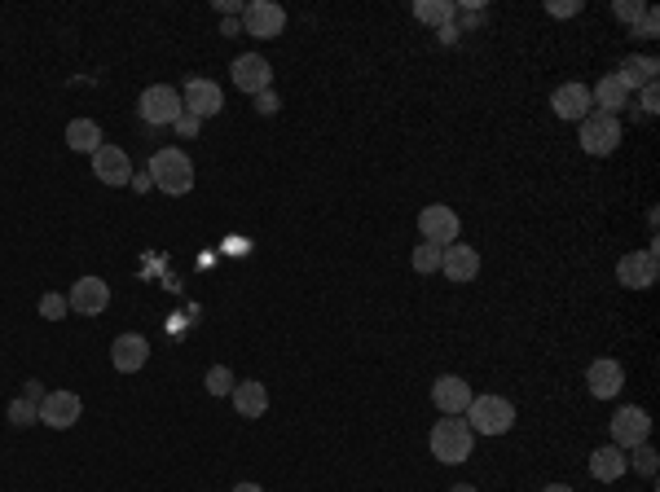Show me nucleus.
<instances>
[{"label": "nucleus", "mask_w": 660, "mask_h": 492, "mask_svg": "<svg viewBox=\"0 0 660 492\" xmlns=\"http://www.w3.org/2000/svg\"><path fill=\"white\" fill-rule=\"evenodd\" d=\"M154 189H163V194L181 198L194 189V163L185 150H176V145H163V150H154V159L146 163Z\"/></svg>", "instance_id": "f257e3e1"}, {"label": "nucleus", "mask_w": 660, "mask_h": 492, "mask_svg": "<svg viewBox=\"0 0 660 492\" xmlns=\"http://www.w3.org/2000/svg\"><path fill=\"white\" fill-rule=\"evenodd\" d=\"M462 422L471 427V435H506L515 427V405L502 396H471Z\"/></svg>", "instance_id": "f03ea898"}, {"label": "nucleus", "mask_w": 660, "mask_h": 492, "mask_svg": "<svg viewBox=\"0 0 660 492\" xmlns=\"http://www.w3.org/2000/svg\"><path fill=\"white\" fill-rule=\"evenodd\" d=\"M471 449H476V435H471V427L462 418H445L432 427V457L445 466H458L467 462Z\"/></svg>", "instance_id": "7ed1b4c3"}, {"label": "nucleus", "mask_w": 660, "mask_h": 492, "mask_svg": "<svg viewBox=\"0 0 660 492\" xmlns=\"http://www.w3.org/2000/svg\"><path fill=\"white\" fill-rule=\"evenodd\" d=\"M181 93H176L172 84H150L146 93H141L137 102V115L150 123V128H163V123H176V115H181Z\"/></svg>", "instance_id": "20e7f679"}, {"label": "nucleus", "mask_w": 660, "mask_h": 492, "mask_svg": "<svg viewBox=\"0 0 660 492\" xmlns=\"http://www.w3.org/2000/svg\"><path fill=\"white\" fill-rule=\"evenodd\" d=\"M577 128H581V150H586V154H599V159H603V154H612L616 145H621V119H612V115L590 110Z\"/></svg>", "instance_id": "39448f33"}, {"label": "nucleus", "mask_w": 660, "mask_h": 492, "mask_svg": "<svg viewBox=\"0 0 660 492\" xmlns=\"http://www.w3.org/2000/svg\"><path fill=\"white\" fill-rule=\"evenodd\" d=\"M242 27L256 40H278L286 31V9L273 0H251V5H242Z\"/></svg>", "instance_id": "423d86ee"}, {"label": "nucleus", "mask_w": 660, "mask_h": 492, "mask_svg": "<svg viewBox=\"0 0 660 492\" xmlns=\"http://www.w3.org/2000/svg\"><path fill=\"white\" fill-rule=\"evenodd\" d=\"M647 435H652V413L638 409V405L616 409V418H612V444L616 449L630 453L634 444H647Z\"/></svg>", "instance_id": "0eeeda50"}, {"label": "nucleus", "mask_w": 660, "mask_h": 492, "mask_svg": "<svg viewBox=\"0 0 660 492\" xmlns=\"http://www.w3.org/2000/svg\"><path fill=\"white\" fill-rule=\"evenodd\" d=\"M418 229H423V242H432V246H449V242H458V211L454 207H445V203H432V207H423L418 211Z\"/></svg>", "instance_id": "6e6552de"}, {"label": "nucleus", "mask_w": 660, "mask_h": 492, "mask_svg": "<svg viewBox=\"0 0 660 492\" xmlns=\"http://www.w3.org/2000/svg\"><path fill=\"white\" fill-rule=\"evenodd\" d=\"M80 413H84V400L75 396V391H49V396L40 400V422L44 427H53V431L75 427Z\"/></svg>", "instance_id": "1a4fd4ad"}, {"label": "nucleus", "mask_w": 660, "mask_h": 492, "mask_svg": "<svg viewBox=\"0 0 660 492\" xmlns=\"http://www.w3.org/2000/svg\"><path fill=\"white\" fill-rule=\"evenodd\" d=\"M471 396H476V391H471L467 378H458V374H440L432 383V405L445 413V418H462L471 405Z\"/></svg>", "instance_id": "9d476101"}, {"label": "nucleus", "mask_w": 660, "mask_h": 492, "mask_svg": "<svg viewBox=\"0 0 660 492\" xmlns=\"http://www.w3.org/2000/svg\"><path fill=\"white\" fill-rule=\"evenodd\" d=\"M616 282H621L625 290H647L652 286L656 282V246L621 255V264H616Z\"/></svg>", "instance_id": "9b49d317"}, {"label": "nucleus", "mask_w": 660, "mask_h": 492, "mask_svg": "<svg viewBox=\"0 0 660 492\" xmlns=\"http://www.w3.org/2000/svg\"><path fill=\"white\" fill-rule=\"evenodd\" d=\"M229 75H234V84L242 88V93H251V97L269 93V84H273V71H269V62H264L260 53H242V58H234Z\"/></svg>", "instance_id": "f8f14e48"}, {"label": "nucleus", "mask_w": 660, "mask_h": 492, "mask_svg": "<svg viewBox=\"0 0 660 492\" xmlns=\"http://www.w3.org/2000/svg\"><path fill=\"white\" fill-rule=\"evenodd\" d=\"M181 106L190 110V115L207 119V115H220V106H225V93H220V84L203 80V75H194V80L181 88Z\"/></svg>", "instance_id": "ddd939ff"}, {"label": "nucleus", "mask_w": 660, "mask_h": 492, "mask_svg": "<svg viewBox=\"0 0 660 492\" xmlns=\"http://www.w3.org/2000/svg\"><path fill=\"white\" fill-rule=\"evenodd\" d=\"M440 273L449 277V282H476L480 273V251L476 246H462V242H449L445 251H440Z\"/></svg>", "instance_id": "4468645a"}, {"label": "nucleus", "mask_w": 660, "mask_h": 492, "mask_svg": "<svg viewBox=\"0 0 660 492\" xmlns=\"http://www.w3.org/2000/svg\"><path fill=\"white\" fill-rule=\"evenodd\" d=\"M71 312H80V317H102L106 304H110V286L102 277H80V282L71 286Z\"/></svg>", "instance_id": "2eb2a0df"}, {"label": "nucleus", "mask_w": 660, "mask_h": 492, "mask_svg": "<svg viewBox=\"0 0 660 492\" xmlns=\"http://www.w3.org/2000/svg\"><path fill=\"white\" fill-rule=\"evenodd\" d=\"M550 110H555L559 119H568V123H581L594 110L590 88L586 84H559L555 93H550Z\"/></svg>", "instance_id": "dca6fc26"}, {"label": "nucleus", "mask_w": 660, "mask_h": 492, "mask_svg": "<svg viewBox=\"0 0 660 492\" xmlns=\"http://www.w3.org/2000/svg\"><path fill=\"white\" fill-rule=\"evenodd\" d=\"M146 361H150V343L141 339V334H119V339L110 343V365H115L119 374H137Z\"/></svg>", "instance_id": "f3484780"}, {"label": "nucleus", "mask_w": 660, "mask_h": 492, "mask_svg": "<svg viewBox=\"0 0 660 492\" xmlns=\"http://www.w3.org/2000/svg\"><path fill=\"white\" fill-rule=\"evenodd\" d=\"M93 176L102 185H128L132 181V163L124 150H115V145H102V150L93 154Z\"/></svg>", "instance_id": "a211bd4d"}, {"label": "nucleus", "mask_w": 660, "mask_h": 492, "mask_svg": "<svg viewBox=\"0 0 660 492\" xmlns=\"http://www.w3.org/2000/svg\"><path fill=\"white\" fill-rule=\"evenodd\" d=\"M586 387H590V396H594V400H612L616 391L625 387V369L603 356V361H594V365L586 369Z\"/></svg>", "instance_id": "6ab92c4d"}, {"label": "nucleus", "mask_w": 660, "mask_h": 492, "mask_svg": "<svg viewBox=\"0 0 660 492\" xmlns=\"http://www.w3.org/2000/svg\"><path fill=\"white\" fill-rule=\"evenodd\" d=\"M590 102L599 106V115H612V119H616L625 106L634 102V93H630V88H625L621 80H616V75H603L599 88H590Z\"/></svg>", "instance_id": "aec40b11"}, {"label": "nucleus", "mask_w": 660, "mask_h": 492, "mask_svg": "<svg viewBox=\"0 0 660 492\" xmlns=\"http://www.w3.org/2000/svg\"><path fill=\"white\" fill-rule=\"evenodd\" d=\"M630 466H625V449H616V444H603V449L590 453V475L599 479V484H616Z\"/></svg>", "instance_id": "412c9836"}, {"label": "nucleus", "mask_w": 660, "mask_h": 492, "mask_svg": "<svg viewBox=\"0 0 660 492\" xmlns=\"http://www.w3.org/2000/svg\"><path fill=\"white\" fill-rule=\"evenodd\" d=\"M229 400H234V409L242 413V418H260L264 409H269V391H264V383H234V391H229Z\"/></svg>", "instance_id": "4be33fe9"}, {"label": "nucleus", "mask_w": 660, "mask_h": 492, "mask_svg": "<svg viewBox=\"0 0 660 492\" xmlns=\"http://www.w3.org/2000/svg\"><path fill=\"white\" fill-rule=\"evenodd\" d=\"M66 145H71L75 154H97L102 150V128H97L93 119H71L66 123Z\"/></svg>", "instance_id": "5701e85b"}, {"label": "nucleus", "mask_w": 660, "mask_h": 492, "mask_svg": "<svg viewBox=\"0 0 660 492\" xmlns=\"http://www.w3.org/2000/svg\"><path fill=\"white\" fill-rule=\"evenodd\" d=\"M656 71H660V62L656 58H625L621 62V71H616V80H621L625 88H647V84H656Z\"/></svg>", "instance_id": "b1692460"}, {"label": "nucleus", "mask_w": 660, "mask_h": 492, "mask_svg": "<svg viewBox=\"0 0 660 492\" xmlns=\"http://www.w3.org/2000/svg\"><path fill=\"white\" fill-rule=\"evenodd\" d=\"M414 18L427 22V27H449V22L458 18V5H454V0H418Z\"/></svg>", "instance_id": "393cba45"}, {"label": "nucleus", "mask_w": 660, "mask_h": 492, "mask_svg": "<svg viewBox=\"0 0 660 492\" xmlns=\"http://www.w3.org/2000/svg\"><path fill=\"white\" fill-rule=\"evenodd\" d=\"M440 251L445 246H432V242H418L414 246V255H410V264H414V273H440Z\"/></svg>", "instance_id": "a878e982"}, {"label": "nucleus", "mask_w": 660, "mask_h": 492, "mask_svg": "<svg viewBox=\"0 0 660 492\" xmlns=\"http://www.w3.org/2000/svg\"><path fill=\"white\" fill-rule=\"evenodd\" d=\"M625 466H634V471L638 475H656V449H652V444H634V449H630V457H625Z\"/></svg>", "instance_id": "bb28decb"}, {"label": "nucleus", "mask_w": 660, "mask_h": 492, "mask_svg": "<svg viewBox=\"0 0 660 492\" xmlns=\"http://www.w3.org/2000/svg\"><path fill=\"white\" fill-rule=\"evenodd\" d=\"M207 391H212V396H229V391H234V374H229L225 365H212L207 369Z\"/></svg>", "instance_id": "cd10ccee"}, {"label": "nucleus", "mask_w": 660, "mask_h": 492, "mask_svg": "<svg viewBox=\"0 0 660 492\" xmlns=\"http://www.w3.org/2000/svg\"><path fill=\"white\" fill-rule=\"evenodd\" d=\"M40 418V405H31V400H14V405H9V422H14V427H31V422Z\"/></svg>", "instance_id": "c85d7f7f"}, {"label": "nucleus", "mask_w": 660, "mask_h": 492, "mask_svg": "<svg viewBox=\"0 0 660 492\" xmlns=\"http://www.w3.org/2000/svg\"><path fill=\"white\" fill-rule=\"evenodd\" d=\"M66 312H71V304H66V295H53V290H49V295L40 299V317H44V321H62Z\"/></svg>", "instance_id": "c756f323"}, {"label": "nucleus", "mask_w": 660, "mask_h": 492, "mask_svg": "<svg viewBox=\"0 0 660 492\" xmlns=\"http://www.w3.org/2000/svg\"><path fill=\"white\" fill-rule=\"evenodd\" d=\"M643 9H647L643 0H616V5H612V14H616V18L625 22V27L634 31V27H638V18H643Z\"/></svg>", "instance_id": "7c9ffc66"}, {"label": "nucleus", "mask_w": 660, "mask_h": 492, "mask_svg": "<svg viewBox=\"0 0 660 492\" xmlns=\"http://www.w3.org/2000/svg\"><path fill=\"white\" fill-rule=\"evenodd\" d=\"M634 36H638V40H656V36H660V14H656V9H652V5H647V9H643V18H638V27H634Z\"/></svg>", "instance_id": "2f4dec72"}, {"label": "nucleus", "mask_w": 660, "mask_h": 492, "mask_svg": "<svg viewBox=\"0 0 660 492\" xmlns=\"http://www.w3.org/2000/svg\"><path fill=\"white\" fill-rule=\"evenodd\" d=\"M581 9H586V5H581V0H550V5H546V14H550V18H577Z\"/></svg>", "instance_id": "473e14b6"}, {"label": "nucleus", "mask_w": 660, "mask_h": 492, "mask_svg": "<svg viewBox=\"0 0 660 492\" xmlns=\"http://www.w3.org/2000/svg\"><path fill=\"white\" fill-rule=\"evenodd\" d=\"M643 110H647V115H656V110H660V93H656V84H647V88H643Z\"/></svg>", "instance_id": "72a5a7b5"}, {"label": "nucleus", "mask_w": 660, "mask_h": 492, "mask_svg": "<svg viewBox=\"0 0 660 492\" xmlns=\"http://www.w3.org/2000/svg\"><path fill=\"white\" fill-rule=\"evenodd\" d=\"M176 132H198V115L181 110V115H176Z\"/></svg>", "instance_id": "f704fd0d"}, {"label": "nucleus", "mask_w": 660, "mask_h": 492, "mask_svg": "<svg viewBox=\"0 0 660 492\" xmlns=\"http://www.w3.org/2000/svg\"><path fill=\"white\" fill-rule=\"evenodd\" d=\"M44 396H49V391H40V383H22V400H31V405H40Z\"/></svg>", "instance_id": "c9c22d12"}, {"label": "nucleus", "mask_w": 660, "mask_h": 492, "mask_svg": "<svg viewBox=\"0 0 660 492\" xmlns=\"http://www.w3.org/2000/svg\"><path fill=\"white\" fill-rule=\"evenodd\" d=\"M256 110H260V115H273V110H278V97H273V93H260V97H256Z\"/></svg>", "instance_id": "e433bc0d"}, {"label": "nucleus", "mask_w": 660, "mask_h": 492, "mask_svg": "<svg viewBox=\"0 0 660 492\" xmlns=\"http://www.w3.org/2000/svg\"><path fill=\"white\" fill-rule=\"evenodd\" d=\"M137 194H146V189H154V181H150V172H132V181H128Z\"/></svg>", "instance_id": "4c0bfd02"}, {"label": "nucleus", "mask_w": 660, "mask_h": 492, "mask_svg": "<svg viewBox=\"0 0 660 492\" xmlns=\"http://www.w3.org/2000/svg\"><path fill=\"white\" fill-rule=\"evenodd\" d=\"M458 36H462V31L454 27V22H449V27H440V40H445V44H454Z\"/></svg>", "instance_id": "58836bf2"}, {"label": "nucleus", "mask_w": 660, "mask_h": 492, "mask_svg": "<svg viewBox=\"0 0 660 492\" xmlns=\"http://www.w3.org/2000/svg\"><path fill=\"white\" fill-rule=\"evenodd\" d=\"M234 492H264V488H260V484H238Z\"/></svg>", "instance_id": "ea45409f"}, {"label": "nucleus", "mask_w": 660, "mask_h": 492, "mask_svg": "<svg viewBox=\"0 0 660 492\" xmlns=\"http://www.w3.org/2000/svg\"><path fill=\"white\" fill-rule=\"evenodd\" d=\"M449 492H476V488H471V484H454V488H449Z\"/></svg>", "instance_id": "a19ab883"}, {"label": "nucleus", "mask_w": 660, "mask_h": 492, "mask_svg": "<svg viewBox=\"0 0 660 492\" xmlns=\"http://www.w3.org/2000/svg\"><path fill=\"white\" fill-rule=\"evenodd\" d=\"M546 492H572V488H568V484H550Z\"/></svg>", "instance_id": "79ce46f5"}]
</instances>
